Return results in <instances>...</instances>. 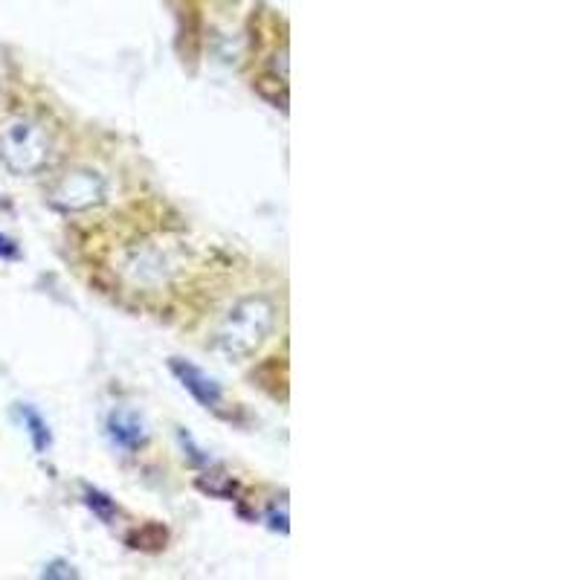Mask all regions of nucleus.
Returning <instances> with one entry per match:
<instances>
[{"label": "nucleus", "mask_w": 580, "mask_h": 580, "mask_svg": "<svg viewBox=\"0 0 580 580\" xmlns=\"http://www.w3.org/2000/svg\"><path fill=\"white\" fill-rule=\"evenodd\" d=\"M276 325V308L264 296H247L235 303L215 331V348L221 355L244 360L264 346Z\"/></svg>", "instance_id": "1"}, {"label": "nucleus", "mask_w": 580, "mask_h": 580, "mask_svg": "<svg viewBox=\"0 0 580 580\" xmlns=\"http://www.w3.org/2000/svg\"><path fill=\"white\" fill-rule=\"evenodd\" d=\"M50 137L35 120L15 116L0 128V160L9 172L38 174L50 163Z\"/></svg>", "instance_id": "2"}, {"label": "nucleus", "mask_w": 580, "mask_h": 580, "mask_svg": "<svg viewBox=\"0 0 580 580\" xmlns=\"http://www.w3.org/2000/svg\"><path fill=\"white\" fill-rule=\"evenodd\" d=\"M108 195V183L94 169H76L67 172L55 186H52V207L64 209V212H85V209L99 207Z\"/></svg>", "instance_id": "3"}, {"label": "nucleus", "mask_w": 580, "mask_h": 580, "mask_svg": "<svg viewBox=\"0 0 580 580\" xmlns=\"http://www.w3.org/2000/svg\"><path fill=\"white\" fill-rule=\"evenodd\" d=\"M169 369H172V374L181 381L183 390L189 392L200 407L218 409L224 404V390H221V383H218L212 374L203 372L200 366L186 363V360H177V357H174L172 363H169Z\"/></svg>", "instance_id": "4"}, {"label": "nucleus", "mask_w": 580, "mask_h": 580, "mask_svg": "<svg viewBox=\"0 0 580 580\" xmlns=\"http://www.w3.org/2000/svg\"><path fill=\"white\" fill-rule=\"evenodd\" d=\"M108 439L116 451L122 453H137L143 444L148 442V430L143 424V418L137 412H131V409H116L108 416Z\"/></svg>", "instance_id": "5"}, {"label": "nucleus", "mask_w": 580, "mask_h": 580, "mask_svg": "<svg viewBox=\"0 0 580 580\" xmlns=\"http://www.w3.org/2000/svg\"><path fill=\"white\" fill-rule=\"evenodd\" d=\"M17 416H21V424H24L26 435L33 439L35 451L38 453L50 451L52 433H50V427H47V421L41 418V412H38L35 407H29V404H17Z\"/></svg>", "instance_id": "6"}, {"label": "nucleus", "mask_w": 580, "mask_h": 580, "mask_svg": "<svg viewBox=\"0 0 580 580\" xmlns=\"http://www.w3.org/2000/svg\"><path fill=\"white\" fill-rule=\"evenodd\" d=\"M85 503H87V508L99 514L104 522L113 520V514H116V508H113L111 499H108L104 494H99V491H90V488L85 491Z\"/></svg>", "instance_id": "7"}, {"label": "nucleus", "mask_w": 580, "mask_h": 580, "mask_svg": "<svg viewBox=\"0 0 580 580\" xmlns=\"http://www.w3.org/2000/svg\"><path fill=\"white\" fill-rule=\"evenodd\" d=\"M41 578H61V580H70V578H78V572L73 569V566L67 564V560H52L50 566H44Z\"/></svg>", "instance_id": "8"}, {"label": "nucleus", "mask_w": 580, "mask_h": 580, "mask_svg": "<svg viewBox=\"0 0 580 580\" xmlns=\"http://www.w3.org/2000/svg\"><path fill=\"white\" fill-rule=\"evenodd\" d=\"M17 256V244L7 235H0V259H15Z\"/></svg>", "instance_id": "9"}]
</instances>
